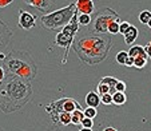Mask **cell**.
<instances>
[{"mask_svg":"<svg viewBox=\"0 0 151 131\" xmlns=\"http://www.w3.org/2000/svg\"><path fill=\"white\" fill-rule=\"evenodd\" d=\"M31 95V82L9 75L8 79L0 83V108L6 112L19 110L28 102Z\"/></svg>","mask_w":151,"mask_h":131,"instance_id":"6da1fadb","label":"cell"},{"mask_svg":"<svg viewBox=\"0 0 151 131\" xmlns=\"http://www.w3.org/2000/svg\"><path fill=\"white\" fill-rule=\"evenodd\" d=\"M112 46V39L107 35H94L84 36L74 43L75 54L86 64H98L109 56Z\"/></svg>","mask_w":151,"mask_h":131,"instance_id":"7a4b0ae2","label":"cell"},{"mask_svg":"<svg viewBox=\"0 0 151 131\" xmlns=\"http://www.w3.org/2000/svg\"><path fill=\"white\" fill-rule=\"evenodd\" d=\"M4 67H6L8 75H15L20 79L31 82L36 76V64L34 63L32 58L28 52L23 51H11L6 55L4 59Z\"/></svg>","mask_w":151,"mask_h":131,"instance_id":"3957f363","label":"cell"},{"mask_svg":"<svg viewBox=\"0 0 151 131\" xmlns=\"http://www.w3.org/2000/svg\"><path fill=\"white\" fill-rule=\"evenodd\" d=\"M75 12H76V3L72 1L70 6L64 7V8H60V9H56V11L50 12V14L43 15L40 17V23H42L43 28L48 30V31L60 32L71 22Z\"/></svg>","mask_w":151,"mask_h":131,"instance_id":"277c9868","label":"cell"},{"mask_svg":"<svg viewBox=\"0 0 151 131\" xmlns=\"http://www.w3.org/2000/svg\"><path fill=\"white\" fill-rule=\"evenodd\" d=\"M120 19V16L111 8H106L96 12L95 17L91 20V28L90 31L96 35H106L109 32V26L111 22Z\"/></svg>","mask_w":151,"mask_h":131,"instance_id":"5b68a950","label":"cell"},{"mask_svg":"<svg viewBox=\"0 0 151 131\" xmlns=\"http://www.w3.org/2000/svg\"><path fill=\"white\" fill-rule=\"evenodd\" d=\"M75 110H82V107H80L79 103L75 99H72V98H62V99H59V100H54V102H51L46 107V111L51 115L52 120H54L55 123H56L58 115H59L60 112H70V114H72Z\"/></svg>","mask_w":151,"mask_h":131,"instance_id":"8992f818","label":"cell"},{"mask_svg":"<svg viewBox=\"0 0 151 131\" xmlns=\"http://www.w3.org/2000/svg\"><path fill=\"white\" fill-rule=\"evenodd\" d=\"M35 26H36V16H34L31 12L20 9L19 11V27L20 28L26 30V31H29V30H32Z\"/></svg>","mask_w":151,"mask_h":131,"instance_id":"52a82bcc","label":"cell"},{"mask_svg":"<svg viewBox=\"0 0 151 131\" xmlns=\"http://www.w3.org/2000/svg\"><path fill=\"white\" fill-rule=\"evenodd\" d=\"M27 6L32 7V8L39 9L40 12L48 14L56 4V0H23Z\"/></svg>","mask_w":151,"mask_h":131,"instance_id":"ba28073f","label":"cell"},{"mask_svg":"<svg viewBox=\"0 0 151 131\" xmlns=\"http://www.w3.org/2000/svg\"><path fill=\"white\" fill-rule=\"evenodd\" d=\"M76 3V11L83 15H91L95 11L94 1L92 0H75Z\"/></svg>","mask_w":151,"mask_h":131,"instance_id":"9c48e42d","label":"cell"},{"mask_svg":"<svg viewBox=\"0 0 151 131\" xmlns=\"http://www.w3.org/2000/svg\"><path fill=\"white\" fill-rule=\"evenodd\" d=\"M11 36H12V32L9 31L7 24L0 20V47H6L8 44Z\"/></svg>","mask_w":151,"mask_h":131,"instance_id":"30bf717a","label":"cell"},{"mask_svg":"<svg viewBox=\"0 0 151 131\" xmlns=\"http://www.w3.org/2000/svg\"><path fill=\"white\" fill-rule=\"evenodd\" d=\"M86 103H87V107H94L96 108L100 104V95L96 91H90L88 94L86 95Z\"/></svg>","mask_w":151,"mask_h":131,"instance_id":"8fae6325","label":"cell"},{"mask_svg":"<svg viewBox=\"0 0 151 131\" xmlns=\"http://www.w3.org/2000/svg\"><path fill=\"white\" fill-rule=\"evenodd\" d=\"M128 56L130 58H134V59H137V58H146L147 59V54H146V50L143 46H139V44H137V46H131V48L128 50Z\"/></svg>","mask_w":151,"mask_h":131,"instance_id":"7c38bea8","label":"cell"},{"mask_svg":"<svg viewBox=\"0 0 151 131\" xmlns=\"http://www.w3.org/2000/svg\"><path fill=\"white\" fill-rule=\"evenodd\" d=\"M138 35H139V32H138L137 27H134L131 24V27L128 28V31L123 35V36H124V43H126V44H132V43L137 40Z\"/></svg>","mask_w":151,"mask_h":131,"instance_id":"4fadbf2b","label":"cell"},{"mask_svg":"<svg viewBox=\"0 0 151 131\" xmlns=\"http://www.w3.org/2000/svg\"><path fill=\"white\" fill-rule=\"evenodd\" d=\"M100 83H104V84H107L110 87V92L109 94H111V95H114L115 92V86H116V83H118V79L116 78H112V76H104V78H102L100 79Z\"/></svg>","mask_w":151,"mask_h":131,"instance_id":"5bb4252c","label":"cell"},{"mask_svg":"<svg viewBox=\"0 0 151 131\" xmlns=\"http://www.w3.org/2000/svg\"><path fill=\"white\" fill-rule=\"evenodd\" d=\"M127 102V96H126L124 92H115L112 95V104H116V106H122Z\"/></svg>","mask_w":151,"mask_h":131,"instance_id":"9a60e30c","label":"cell"},{"mask_svg":"<svg viewBox=\"0 0 151 131\" xmlns=\"http://www.w3.org/2000/svg\"><path fill=\"white\" fill-rule=\"evenodd\" d=\"M83 119H84L83 110H75V111L71 114V123L72 125H80Z\"/></svg>","mask_w":151,"mask_h":131,"instance_id":"2e32d148","label":"cell"},{"mask_svg":"<svg viewBox=\"0 0 151 131\" xmlns=\"http://www.w3.org/2000/svg\"><path fill=\"white\" fill-rule=\"evenodd\" d=\"M56 123H60L62 126H68L71 123V114L70 112H60L58 115Z\"/></svg>","mask_w":151,"mask_h":131,"instance_id":"e0dca14e","label":"cell"},{"mask_svg":"<svg viewBox=\"0 0 151 131\" xmlns=\"http://www.w3.org/2000/svg\"><path fill=\"white\" fill-rule=\"evenodd\" d=\"M91 20H92L91 15H83V14L78 15V23H79V26H90Z\"/></svg>","mask_w":151,"mask_h":131,"instance_id":"ac0fdd59","label":"cell"},{"mask_svg":"<svg viewBox=\"0 0 151 131\" xmlns=\"http://www.w3.org/2000/svg\"><path fill=\"white\" fill-rule=\"evenodd\" d=\"M119 24H120V19H116V20H114V22H111L109 26V32H107V34H110V35L119 34Z\"/></svg>","mask_w":151,"mask_h":131,"instance_id":"d6986e66","label":"cell"},{"mask_svg":"<svg viewBox=\"0 0 151 131\" xmlns=\"http://www.w3.org/2000/svg\"><path fill=\"white\" fill-rule=\"evenodd\" d=\"M138 19H139V22H140L142 24L147 26V23L150 22V19H151V12L148 11V9H145V11H142V12L139 14Z\"/></svg>","mask_w":151,"mask_h":131,"instance_id":"ffe728a7","label":"cell"},{"mask_svg":"<svg viewBox=\"0 0 151 131\" xmlns=\"http://www.w3.org/2000/svg\"><path fill=\"white\" fill-rule=\"evenodd\" d=\"M83 114H84V118L94 119V118L98 115V111H96V108H94V107H87L83 110Z\"/></svg>","mask_w":151,"mask_h":131,"instance_id":"44dd1931","label":"cell"},{"mask_svg":"<svg viewBox=\"0 0 151 131\" xmlns=\"http://www.w3.org/2000/svg\"><path fill=\"white\" fill-rule=\"evenodd\" d=\"M128 59V52L126 51H119L116 54V63H119V64L124 66L126 64V60Z\"/></svg>","mask_w":151,"mask_h":131,"instance_id":"7402d4cb","label":"cell"},{"mask_svg":"<svg viewBox=\"0 0 151 131\" xmlns=\"http://www.w3.org/2000/svg\"><path fill=\"white\" fill-rule=\"evenodd\" d=\"M146 64H147V59L146 58H137V59H134V67H137L138 70L145 68Z\"/></svg>","mask_w":151,"mask_h":131,"instance_id":"603a6c76","label":"cell"},{"mask_svg":"<svg viewBox=\"0 0 151 131\" xmlns=\"http://www.w3.org/2000/svg\"><path fill=\"white\" fill-rule=\"evenodd\" d=\"M96 92L99 95L109 94V92H110V87L107 84H104V83H100L99 82V84H98V87H96Z\"/></svg>","mask_w":151,"mask_h":131,"instance_id":"cb8c5ba5","label":"cell"},{"mask_svg":"<svg viewBox=\"0 0 151 131\" xmlns=\"http://www.w3.org/2000/svg\"><path fill=\"white\" fill-rule=\"evenodd\" d=\"M100 103H103V104H106V106L112 104V95L111 94L100 95Z\"/></svg>","mask_w":151,"mask_h":131,"instance_id":"d4e9b609","label":"cell"},{"mask_svg":"<svg viewBox=\"0 0 151 131\" xmlns=\"http://www.w3.org/2000/svg\"><path fill=\"white\" fill-rule=\"evenodd\" d=\"M131 27V24L128 23V22H120V24H119V34H122V35H124L126 32L128 31V28Z\"/></svg>","mask_w":151,"mask_h":131,"instance_id":"484cf974","label":"cell"},{"mask_svg":"<svg viewBox=\"0 0 151 131\" xmlns=\"http://www.w3.org/2000/svg\"><path fill=\"white\" fill-rule=\"evenodd\" d=\"M126 89H127V86H126L124 82H122V80H118L116 86H115V91L118 92H124Z\"/></svg>","mask_w":151,"mask_h":131,"instance_id":"4316f807","label":"cell"},{"mask_svg":"<svg viewBox=\"0 0 151 131\" xmlns=\"http://www.w3.org/2000/svg\"><path fill=\"white\" fill-rule=\"evenodd\" d=\"M82 127L83 128H92V126H94V123H92V119H90V118H84V119L82 120Z\"/></svg>","mask_w":151,"mask_h":131,"instance_id":"83f0119b","label":"cell"},{"mask_svg":"<svg viewBox=\"0 0 151 131\" xmlns=\"http://www.w3.org/2000/svg\"><path fill=\"white\" fill-rule=\"evenodd\" d=\"M14 0H0V8H4V7L9 6Z\"/></svg>","mask_w":151,"mask_h":131,"instance_id":"f1b7e54d","label":"cell"},{"mask_svg":"<svg viewBox=\"0 0 151 131\" xmlns=\"http://www.w3.org/2000/svg\"><path fill=\"white\" fill-rule=\"evenodd\" d=\"M4 76H6V71H4V67L0 66V83L4 80Z\"/></svg>","mask_w":151,"mask_h":131,"instance_id":"f546056e","label":"cell"},{"mask_svg":"<svg viewBox=\"0 0 151 131\" xmlns=\"http://www.w3.org/2000/svg\"><path fill=\"white\" fill-rule=\"evenodd\" d=\"M145 50H146V54H147V56H148V58H150V59H151V42L148 43L147 46L145 47Z\"/></svg>","mask_w":151,"mask_h":131,"instance_id":"4dcf8cb0","label":"cell"},{"mask_svg":"<svg viewBox=\"0 0 151 131\" xmlns=\"http://www.w3.org/2000/svg\"><path fill=\"white\" fill-rule=\"evenodd\" d=\"M124 66H127V67H132V66H134V58L128 56V59L126 60V64Z\"/></svg>","mask_w":151,"mask_h":131,"instance_id":"1f68e13d","label":"cell"},{"mask_svg":"<svg viewBox=\"0 0 151 131\" xmlns=\"http://www.w3.org/2000/svg\"><path fill=\"white\" fill-rule=\"evenodd\" d=\"M102 131H118L116 128H114V127H106V128H103Z\"/></svg>","mask_w":151,"mask_h":131,"instance_id":"d6a6232c","label":"cell"},{"mask_svg":"<svg viewBox=\"0 0 151 131\" xmlns=\"http://www.w3.org/2000/svg\"><path fill=\"white\" fill-rule=\"evenodd\" d=\"M79 131H94V130H92V128H83V127H82Z\"/></svg>","mask_w":151,"mask_h":131,"instance_id":"836d02e7","label":"cell"},{"mask_svg":"<svg viewBox=\"0 0 151 131\" xmlns=\"http://www.w3.org/2000/svg\"><path fill=\"white\" fill-rule=\"evenodd\" d=\"M147 27L151 30V19H150V22H148V23H147Z\"/></svg>","mask_w":151,"mask_h":131,"instance_id":"e575fe53","label":"cell"},{"mask_svg":"<svg viewBox=\"0 0 151 131\" xmlns=\"http://www.w3.org/2000/svg\"><path fill=\"white\" fill-rule=\"evenodd\" d=\"M92 1H94V0H92Z\"/></svg>","mask_w":151,"mask_h":131,"instance_id":"d590c367","label":"cell"}]
</instances>
